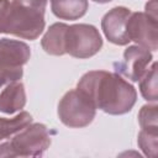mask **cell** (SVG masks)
<instances>
[{"label": "cell", "instance_id": "cell-4", "mask_svg": "<svg viewBox=\"0 0 158 158\" xmlns=\"http://www.w3.org/2000/svg\"><path fill=\"white\" fill-rule=\"evenodd\" d=\"M60 122L69 128L89 126L96 115V107L79 89L67 91L58 104L57 110Z\"/></svg>", "mask_w": 158, "mask_h": 158}, {"label": "cell", "instance_id": "cell-17", "mask_svg": "<svg viewBox=\"0 0 158 158\" xmlns=\"http://www.w3.org/2000/svg\"><path fill=\"white\" fill-rule=\"evenodd\" d=\"M146 12L157 19V0H151L146 4Z\"/></svg>", "mask_w": 158, "mask_h": 158}, {"label": "cell", "instance_id": "cell-8", "mask_svg": "<svg viewBox=\"0 0 158 158\" xmlns=\"http://www.w3.org/2000/svg\"><path fill=\"white\" fill-rule=\"evenodd\" d=\"M152 59V52L147 48L138 44L128 46L123 52V59L114 63V68L117 74L136 83L144 75Z\"/></svg>", "mask_w": 158, "mask_h": 158}, {"label": "cell", "instance_id": "cell-9", "mask_svg": "<svg viewBox=\"0 0 158 158\" xmlns=\"http://www.w3.org/2000/svg\"><path fill=\"white\" fill-rule=\"evenodd\" d=\"M131 10L125 6H116L109 10L101 19V30L109 42L116 46H126L130 42L127 35V21Z\"/></svg>", "mask_w": 158, "mask_h": 158}, {"label": "cell", "instance_id": "cell-3", "mask_svg": "<svg viewBox=\"0 0 158 158\" xmlns=\"http://www.w3.org/2000/svg\"><path fill=\"white\" fill-rule=\"evenodd\" d=\"M51 142L49 128L43 123L31 122L11 138L1 157H41L49 148Z\"/></svg>", "mask_w": 158, "mask_h": 158}, {"label": "cell", "instance_id": "cell-2", "mask_svg": "<svg viewBox=\"0 0 158 158\" xmlns=\"http://www.w3.org/2000/svg\"><path fill=\"white\" fill-rule=\"evenodd\" d=\"M48 0H0V33L35 41L43 32Z\"/></svg>", "mask_w": 158, "mask_h": 158}, {"label": "cell", "instance_id": "cell-5", "mask_svg": "<svg viewBox=\"0 0 158 158\" xmlns=\"http://www.w3.org/2000/svg\"><path fill=\"white\" fill-rule=\"evenodd\" d=\"M102 47L99 30L89 23L68 25L64 32V51L74 58L86 59L95 56Z\"/></svg>", "mask_w": 158, "mask_h": 158}, {"label": "cell", "instance_id": "cell-7", "mask_svg": "<svg viewBox=\"0 0 158 158\" xmlns=\"http://www.w3.org/2000/svg\"><path fill=\"white\" fill-rule=\"evenodd\" d=\"M157 19L147 12H131L127 21V35L130 41L147 48L148 51H157Z\"/></svg>", "mask_w": 158, "mask_h": 158}, {"label": "cell", "instance_id": "cell-16", "mask_svg": "<svg viewBox=\"0 0 158 158\" xmlns=\"http://www.w3.org/2000/svg\"><path fill=\"white\" fill-rule=\"evenodd\" d=\"M138 123L141 128L158 127V106L157 104L143 105L138 112Z\"/></svg>", "mask_w": 158, "mask_h": 158}, {"label": "cell", "instance_id": "cell-13", "mask_svg": "<svg viewBox=\"0 0 158 158\" xmlns=\"http://www.w3.org/2000/svg\"><path fill=\"white\" fill-rule=\"evenodd\" d=\"M67 23L56 22L49 26L47 32L41 40V46L47 54L51 56H63L64 51V32L67 28Z\"/></svg>", "mask_w": 158, "mask_h": 158}, {"label": "cell", "instance_id": "cell-11", "mask_svg": "<svg viewBox=\"0 0 158 158\" xmlns=\"http://www.w3.org/2000/svg\"><path fill=\"white\" fill-rule=\"evenodd\" d=\"M32 121L33 118L27 111H21L11 118L0 117V157L11 138Z\"/></svg>", "mask_w": 158, "mask_h": 158}, {"label": "cell", "instance_id": "cell-15", "mask_svg": "<svg viewBox=\"0 0 158 158\" xmlns=\"http://www.w3.org/2000/svg\"><path fill=\"white\" fill-rule=\"evenodd\" d=\"M137 143L146 157L156 158L158 151V127L141 128Z\"/></svg>", "mask_w": 158, "mask_h": 158}, {"label": "cell", "instance_id": "cell-10", "mask_svg": "<svg viewBox=\"0 0 158 158\" xmlns=\"http://www.w3.org/2000/svg\"><path fill=\"white\" fill-rule=\"evenodd\" d=\"M26 105L25 85L17 80L6 84L0 93V112L11 115L22 110Z\"/></svg>", "mask_w": 158, "mask_h": 158}, {"label": "cell", "instance_id": "cell-18", "mask_svg": "<svg viewBox=\"0 0 158 158\" xmlns=\"http://www.w3.org/2000/svg\"><path fill=\"white\" fill-rule=\"evenodd\" d=\"M93 1L99 2V4H106V2H110V1H112V0H93Z\"/></svg>", "mask_w": 158, "mask_h": 158}, {"label": "cell", "instance_id": "cell-6", "mask_svg": "<svg viewBox=\"0 0 158 158\" xmlns=\"http://www.w3.org/2000/svg\"><path fill=\"white\" fill-rule=\"evenodd\" d=\"M31 49L22 41L0 40V88L17 81L23 75V65L28 62Z\"/></svg>", "mask_w": 158, "mask_h": 158}, {"label": "cell", "instance_id": "cell-1", "mask_svg": "<svg viewBox=\"0 0 158 158\" xmlns=\"http://www.w3.org/2000/svg\"><path fill=\"white\" fill-rule=\"evenodd\" d=\"M77 89L84 93L96 109L109 115L130 112L137 100L135 86L116 72H88L78 81Z\"/></svg>", "mask_w": 158, "mask_h": 158}, {"label": "cell", "instance_id": "cell-12", "mask_svg": "<svg viewBox=\"0 0 158 158\" xmlns=\"http://www.w3.org/2000/svg\"><path fill=\"white\" fill-rule=\"evenodd\" d=\"M88 9V0H51V10L60 20H79L86 14Z\"/></svg>", "mask_w": 158, "mask_h": 158}, {"label": "cell", "instance_id": "cell-14", "mask_svg": "<svg viewBox=\"0 0 158 158\" xmlns=\"http://www.w3.org/2000/svg\"><path fill=\"white\" fill-rule=\"evenodd\" d=\"M158 75H157V63L153 62L151 68L147 69L144 75L138 80L139 81V91L144 100L148 102H157L158 100V85H157Z\"/></svg>", "mask_w": 158, "mask_h": 158}]
</instances>
